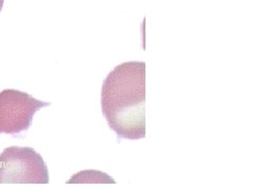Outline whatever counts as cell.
Listing matches in <instances>:
<instances>
[{
	"instance_id": "cell-1",
	"label": "cell",
	"mask_w": 253,
	"mask_h": 190,
	"mask_svg": "<svg viewBox=\"0 0 253 190\" xmlns=\"http://www.w3.org/2000/svg\"><path fill=\"white\" fill-rule=\"evenodd\" d=\"M101 110L120 139L146 137V63L128 61L115 67L101 88Z\"/></svg>"
},
{
	"instance_id": "cell-2",
	"label": "cell",
	"mask_w": 253,
	"mask_h": 190,
	"mask_svg": "<svg viewBox=\"0 0 253 190\" xmlns=\"http://www.w3.org/2000/svg\"><path fill=\"white\" fill-rule=\"evenodd\" d=\"M49 172L33 148L13 146L0 153V184H47Z\"/></svg>"
},
{
	"instance_id": "cell-3",
	"label": "cell",
	"mask_w": 253,
	"mask_h": 190,
	"mask_svg": "<svg viewBox=\"0 0 253 190\" xmlns=\"http://www.w3.org/2000/svg\"><path fill=\"white\" fill-rule=\"evenodd\" d=\"M50 102L34 98L32 95L18 90L6 89L0 92V134L17 137L27 131L34 114Z\"/></svg>"
},
{
	"instance_id": "cell-4",
	"label": "cell",
	"mask_w": 253,
	"mask_h": 190,
	"mask_svg": "<svg viewBox=\"0 0 253 190\" xmlns=\"http://www.w3.org/2000/svg\"><path fill=\"white\" fill-rule=\"evenodd\" d=\"M3 2H4V0H0V11L2 10V6H3Z\"/></svg>"
}]
</instances>
